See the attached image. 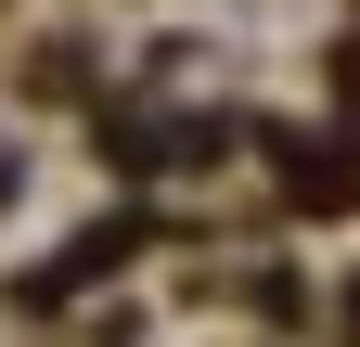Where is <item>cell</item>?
Returning <instances> with one entry per match:
<instances>
[{
    "label": "cell",
    "mask_w": 360,
    "mask_h": 347,
    "mask_svg": "<svg viewBox=\"0 0 360 347\" xmlns=\"http://www.w3.org/2000/svg\"><path fill=\"white\" fill-rule=\"evenodd\" d=\"M347 347H360V283H347Z\"/></svg>",
    "instance_id": "obj_2"
},
{
    "label": "cell",
    "mask_w": 360,
    "mask_h": 347,
    "mask_svg": "<svg viewBox=\"0 0 360 347\" xmlns=\"http://www.w3.org/2000/svg\"><path fill=\"white\" fill-rule=\"evenodd\" d=\"M283 193H296V206H347L360 181H347V155H335V142H283Z\"/></svg>",
    "instance_id": "obj_1"
}]
</instances>
